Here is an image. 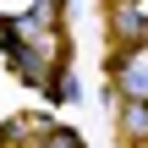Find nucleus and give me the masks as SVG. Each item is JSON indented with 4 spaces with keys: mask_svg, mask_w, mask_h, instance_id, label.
Returning a JSON list of instances; mask_svg holds the SVG:
<instances>
[{
    "mask_svg": "<svg viewBox=\"0 0 148 148\" xmlns=\"http://www.w3.org/2000/svg\"><path fill=\"white\" fill-rule=\"evenodd\" d=\"M5 38H11V27H5V22H0V44H5Z\"/></svg>",
    "mask_w": 148,
    "mask_h": 148,
    "instance_id": "f257e3e1",
    "label": "nucleus"
}]
</instances>
